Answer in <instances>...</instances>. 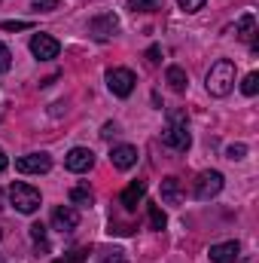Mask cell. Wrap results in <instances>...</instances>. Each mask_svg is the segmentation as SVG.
Listing matches in <instances>:
<instances>
[{"label":"cell","mask_w":259,"mask_h":263,"mask_svg":"<svg viewBox=\"0 0 259 263\" xmlns=\"http://www.w3.org/2000/svg\"><path fill=\"white\" fill-rule=\"evenodd\" d=\"M226 156H229V159H244V156H247V147H244V144H232V147L226 150Z\"/></svg>","instance_id":"cell-25"},{"label":"cell","mask_w":259,"mask_h":263,"mask_svg":"<svg viewBox=\"0 0 259 263\" xmlns=\"http://www.w3.org/2000/svg\"><path fill=\"white\" fill-rule=\"evenodd\" d=\"M9 65H12V52L0 43V73H6V70H9Z\"/></svg>","instance_id":"cell-23"},{"label":"cell","mask_w":259,"mask_h":263,"mask_svg":"<svg viewBox=\"0 0 259 263\" xmlns=\"http://www.w3.org/2000/svg\"><path fill=\"white\" fill-rule=\"evenodd\" d=\"M0 28H3V31H28L31 22H3Z\"/></svg>","instance_id":"cell-29"},{"label":"cell","mask_w":259,"mask_h":263,"mask_svg":"<svg viewBox=\"0 0 259 263\" xmlns=\"http://www.w3.org/2000/svg\"><path fill=\"white\" fill-rule=\"evenodd\" d=\"M0 263H12V260H3V257H0Z\"/></svg>","instance_id":"cell-33"},{"label":"cell","mask_w":259,"mask_h":263,"mask_svg":"<svg viewBox=\"0 0 259 263\" xmlns=\"http://www.w3.org/2000/svg\"><path fill=\"white\" fill-rule=\"evenodd\" d=\"M98 263H128V257H125L122 248H104L98 254Z\"/></svg>","instance_id":"cell-17"},{"label":"cell","mask_w":259,"mask_h":263,"mask_svg":"<svg viewBox=\"0 0 259 263\" xmlns=\"http://www.w3.org/2000/svg\"><path fill=\"white\" fill-rule=\"evenodd\" d=\"M9 199L21 214H34L40 208V190H34L31 184H21V181H15L9 187Z\"/></svg>","instance_id":"cell-2"},{"label":"cell","mask_w":259,"mask_h":263,"mask_svg":"<svg viewBox=\"0 0 259 263\" xmlns=\"http://www.w3.org/2000/svg\"><path fill=\"white\" fill-rule=\"evenodd\" d=\"M0 208H6V205H3V190H0Z\"/></svg>","instance_id":"cell-32"},{"label":"cell","mask_w":259,"mask_h":263,"mask_svg":"<svg viewBox=\"0 0 259 263\" xmlns=\"http://www.w3.org/2000/svg\"><path fill=\"white\" fill-rule=\"evenodd\" d=\"M15 168L21 175H46L52 168V156L49 153H28V156L15 159Z\"/></svg>","instance_id":"cell-4"},{"label":"cell","mask_w":259,"mask_h":263,"mask_svg":"<svg viewBox=\"0 0 259 263\" xmlns=\"http://www.w3.org/2000/svg\"><path fill=\"white\" fill-rule=\"evenodd\" d=\"M70 202H73V205H92V202H95V193H92L89 187H73V190H70Z\"/></svg>","instance_id":"cell-19"},{"label":"cell","mask_w":259,"mask_h":263,"mask_svg":"<svg viewBox=\"0 0 259 263\" xmlns=\"http://www.w3.org/2000/svg\"><path fill=\"white\" fill-rule=\"evenodd\" d=\"M116 31H119V18H116L113 12H101V15H95V18L89 22V34H92L95 40H110Z\"/></svg>","instance_id":"cell-6"},{"label":"cell","mask_w":259,"mask_h":263,"mask_svg":"<svg viewBox=\"0 0 259 263\" xmlns=\"http://www.w3.org/2000/svg\"><path fill=\"white\" fill-rule=\"evenodd\" d=\"M232 89H235V65L229 59H220L207 70V92L213 98H226Z\"/></svg>","instance_id":"cell-1"},{"label":"cell","mask_w":259,"mask_h":263,"mask_svg":"<svg viewBox=\"0 0 259 263\" xmlns=\"http://www.w3.org/2000/svg\"><path fill=\"white\" fill-rule=\"evenodd\" d=\"M165 80H168V86L174 89V92H186V86H189V77H186V70L177 65H171L165 70Z\"/></svg>","instance_id":"cell-16"},{"label":"cell","mask_w":259,"mask_h":263,"mask_svg":"<svg viewBox=\"0 0 259 263\" xmlns=\"http://www.w3.org/2000/svg\"><path fill=\"white\" fill-rule=\"evenodd\" d=\"M52 227H55L58 233H73V230L79 227V211L70 208V205H58V208L52 211Z\"/></svg>","instance_id":"cell-10"},{"label":"cell","mask_w":259,"mask_h":263,"mask_svg":"<svg viewBox=\"0 0 259 263\" xmlns=\"http://www.w3.org/2000/svg\"><path fill=\"white\" fill-rule=\"evenodd\" d=\"M0 239H3V233H0Z\"/></svg>","instance_id":"cell-34"},{"label":"cell","mask_w":259,"mask_h":263,"mask_svg":"<svg viewBox=\"0 0 259 263\" xmlns=\"http://www.w3.org/2000/svg\"><path fill=\"white\" fill-rule=\"evenodd\" d=\"M110 162H113V168H119V172L131 168V165L137 162V147H131V144H119V147H113Z\"/></svg>","instance_id":"cell-12"},{"label":"cell","mask_w":259,"mask_h":263,"mask_svg":"<svg viewBox=\"0 0 259 263\" xmlns=\"http://www.w3.org/2000/svg\"><path fill=\"white\" fill-rule=\"evenodd\" d=\"M6 165H9V159H6V153L0 150V172H6Z\"/></svg>","instance_id":"cell-31"},{"label":"cell","mask_w":259,"mask_h":263,"mask_svg":"<svg viewBox=\"0 0 259 263\" xmlns=\"http://www.w3.org/2000/svg\"><path fill=\"white\" fill-rule=\"evenodd\" d=\"M241 92H244V95H256V92H259V73H256V70H250V73L244 77Z\"/></svg>","instance_id":"cell-22"},{"label":"cell","mask_w":259,"mask_h":263,"mask_svg":"<svg viewBox=\"0 0 259 263\" xmlns=\"http://www.w3.org/2000/svg\"><path fill=\"white\" fill-rule=\"evenodd\" d=\"M223 190V175L220 172H201L195 178V199H213Z\"/></svg>","instance_id":"cell-7"},{"label":"cell","mask_w":259,"mask_h":263,"mask_svg":"<svg viewBox=\"0 0 259 263\" xmlns=\"http://www.w3.org/2000/svg\"><path fill=\"white\" fill-rule=\"evenodd\" d=\"M165 223H168L165 211H162L159 205H149V227H153V230H165Z\"/></svg>","instance_id":"cell-21"},{"label":"cell","mask_w":259,"mask_h":263,"mask_svg":"<svg viewBox=\"0 0 259 263\" xmlns=\"http://www.w3.org/2000/svg\"><path fill=\"white\" fill-rule=\"evenodd\" d=\"M143 196H146V184H143V181H134V184L125 187V193H122V205H125L128 211H134L137 202H140Z\"/></svg>","instance_id":"cell-14"},{"label":"cell","mask_w":259,"mask_h":263,"mask_svg":"<svg viewBox=\"0 0 259 263\" xmlns=\"http://www.w3.org/2000/svg\"><path fill=\"white\" fill-rule=\"evenodd\" d=\"M34 9L37 12H52V9H58V0H34Z\"/></svg>","instance_id":"cell-26"},{"label":"cell","mask_w":259,"mask_h":263,"mask_svg":"<svg viewBox=\"0 0 259 263\" xmlns=\"http://www.w3.org/2000/svg\"><path fill=\"white\" fill-rule=\"evenodd\" d=\"M85 254H89V251H85V248H79V251H70L64 260H55V263H85Z\"/></svg>","instance_id":"cell-24"},{"label":"cell","mask_w":259,"mask_h":263,"mask_svg":"<svg viewBox=\"0 0 259 263\" xmlns=\"http://www.w3.org/2000/svg\"><path fill=\"white\" fill-rule=\"evenodd\" d=\"M180 199H183L180 178H165V181H162V202H168V205H180Z\"/></svg>","instance_id":"cell-13"},{"label":"cell","mask_w":259,"mask_h":263,"mask_svg":"<svg viewBox=\"0 0 259 263\" xmlns=\"http://www.w3.org/2000/svg\"><path fill=\"white\" fill-rule=\"evenodd\" d=\"M64 165L70 168V172L82 175V172H89V168L95 165V153H92L89 147H73V150L64 156Z\"/></svg>","instance_id":"cell-9"},{"label":"cell","mask_w":259,"mask_h":263,"mask_svg":"<svg viewBox=\"0 0 259 263\" xmlns=\"http://www.w3.org/2000/svg\"><path fill=\"white\" fill-rule=\"evenodd\" d=\"M177 3H180L183 12H198V9L204 6V0H177Z\"/></svg>","instance_id":"cell-28"},{"label":"cell","mask_w":259,"mask_h":263,"mask_svg":"<svg viewBox=\"0 0 259 263\" xmlns=\"http://www.w3.org/2000/svg\"><path fill=\"white\" fill-rule=\"evenodd\" d=\"M58 40L55 37H49V34H34L31 37V52H34V59H40V62H49V59H58Z\"/></svg>","instance_id":"cell-8"},{"label":"cell","mask_w":259,"mask_h":263,"mask_svg":"<svg viewBox=\"0 0 259 263\" xmlns=\"http://www.w3.org/2000/svg\"><path fill=\"white\" fill-rule=\"evenodd\" d=\"M31 239H34L37 251H49V242H46V227H43V223H31Z\"/></svg>","instance_id":"cell-18"},{"label":"cell","mask_w":259,"mask_h":263,"mask_svg":"<svg viewBox=\"0 0 259 263\" xmlns=\"http://www.w3.org/2000/svg\"><path fill=\"white\" fill-rule=\"evenodd\" d=\"M159 6H162V0H128L131 12H153V9H159Z\"/></svg>","instance_id":"cell-20"},{"label":"cell","mask_w":259,"mask_h":263,"mask_svg":"<svg viewBox=\"0 0 259 263\" xmlns=\"http://www.w3.org/2000/svg\"><path fill=\"white\" fill-rule=\"evenodd\" d=\"M159 62H162V49H159V46H149V49H146V65L156 67Z\"/></svg>","instance_id":"cell-27"},{"label":"cell","mask_w":259,"mask_h":263,"mask_svg":"<svg viewBox=\"0 0 259 263\" xmlns=\"http://www.w3.org/2000/svg\"><path fill=\"white\" fill-rule=\"evenodd\" d=\"M235 37L244 40V43H250V40L256 37V18H253V12H244V15H241V22H238V28H235Z\"/></svg>","instance_id":"cell-15"},{"label":"cell","mask_w":259,"mask_h":263,"mask_svg":"<svg viewBox=\"0 0 259 263\" xmlns=\"http://www.w3.org/2000/svg\"><path fill=\"white\" fill-rule=\"evenodd\" d=\"M238 257H241L238 242H220L210 248V263H238Z\"/></svg>","instance_id":"cell-11"},{"label":"cell","mask_w":259,"mask_h":263,"mask_svg":"<svg viewBox=\"0 0 259 263\" xmlns=\"http://www.w3.org/2000/svg\"><path fill=\"white\" fill-rule=\"evenodd\" d=\"M113 135H116V126H113V123H107L104 132H101V138H113Z\"/></svg>","instance_id":"cell-30"},{"label":"cell","mask_w":259,"mask_h":263,"mask_svg":"<svg viewBox=\"0 0 259 263\" xmlns=\"http://www.w3.org/2000/svg\"><path fill=\"white\" fill-rule=\"evenodd\" d=\"M134 73H131L128 67H113V70H107V86H110V92L116 95V98H128L131 92H134Z\"/></svg>","instance_id":"cell-3"},{"label":"cell","mask_w":259,"mask_h":263,"mask_svg":"<svg viewBox=\"0 0 259 263\" xmlns=\"http://www.w3.org/2000/svg\"><path fill=\"white\" fill-rule=\"evenodd\" d=\"M162 144H168L171 150H189L192 135L186 129V123H168L165 132H162Z\"/></svg>","instance_id":"cell-5"}]
</instances>
